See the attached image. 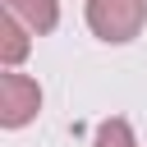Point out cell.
<instances>
[{"label": "cell", "mask_w": 147, "mask_h": 147, "mask_svg": "<svg viewBox=\"0 0 147 147\" xmlns=\"http://www.w3.org/2000/svg\"><path fill=\"white\" fill-rule=\"evenodd\" d=\"M147 23V0H87V28L101 41H133Z\"/></svg>", "instance_id": "cell-1"}, {"label": "cell", "mask_w": 147, "mask_h": 147, "mask_svg": "<svg viewBox=\"0 0 147 147\" xmlns=\"http://www.w3.org/2000/svg\"><path fill=\"white\" fill-rule=\"evenodd\" d=\"M37 110H41V87L28 74H14L9 69L0 78V124L5 129H23Z\"/></svg>", "instance_id": "cell-2"}, {"label": "cell", "mask_w": 147, "mask_h": 147, "mask_svg": "<svg viewBox=\"0 0 147 147\" xmlns=\"http://www.w3.org/2000/svg\"><path fill=\"white\" fill-rule=\"evenodd\" d=\"M92 147H138V142H133V129H129V119H106V124L96 129Z\"/></svg>", "instance_id": "cell-5"}, {"label": "cell", "mask_w": 147, "mask_h": 147, "mask_svg": "<svg viewBox=\"0 0 147 147\" xmlns=\"http://www.w3.org/2000/svg\"><path fill=\"white\" fill-rule=\"evenodd\" d=\"M28 32H32V28H28L18 14H9V9H5V18H0V60H5L9 69L28 55Z\"/></svg>", "instance_id": "cell-4"}, {"label": "cell", "mask_w": 147, "mask_h": 147, "mask_svg": "<svg viewBox=\"0 0 147 147\" xmlns=\"http://www.w3.org/2000/svg\"><path fill=\"white\" fill-rule=\"evenodd\" d=\"M5 9H9V14H18V18L32 28V37H46V32L60 23L55 0H5Z\"/></svg>", "instance_id": "cell-3"}]
</instances>
